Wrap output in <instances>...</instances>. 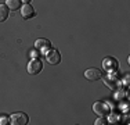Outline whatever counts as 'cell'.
<instances>
[{
  "mask_svg": "<svg viewBox=\"0 0 130 125\" xmlns=\"http://www.w3.org/2000/svg\"><path fill=\"white\" fill-rule=\"evenodd\" d=\"M93 111H94L98 117H107L111 112L109 104H107V103H104V102H95L94 104H93Z\"/></svg>",
  "mask_w": 130,
  "mask_h": 125,
  "instance_id": "obj_1",
  "label": "cell"
},
{
  "mask_svg": "<svg viewBox=\"0 0 130 125\" xmlns=\"http://www.w3.org/2000/svg\"><path fill=\"white\" fill-rule=\"evenodd\" d=\"M101 79L104 81L105 86H108L109 89H118V88H119V85H120L119 78H118L116 75H113V72H111V74L105 75V77L101 78Z\"/></svg>",
  "mask_w": 130,
  "mask_h": 125,
  "instance_id": "obj_2",
  "label": "cell"
},
{
  "mask_svg": "<svg viewBox=\"0 0 130 125\" xmlns=\"http://www.w3.org/2000/svg\"><path fill=\"white\" fill-rule=\"evenodd\" d=\"M118 67H119V64H118V60L113 57H107L103 60V68L104 71H107L108 74L111 72H115L118 70Z\"/></svg>",
  "mask_w": 130,
  "mask_h": 125,
  "instance_id": "obj_3",
  "label": "cell"
},
{
  "mask_svg": "<svg viewBox=\"0 0 130 125\" xmlns=\"http://www.w3.org/2000/svg\"><path fill=\"white\" fill-rule=\"evenodd\" d=\"M29 121V117L25 112H15L10 117V124L11 125H26Z\"/></svg>",
  "mask_w": 130,
  "mask_h": 125,
  "instance_id": "obj_4",
  "label": "cell"
},
{
  "mask_svg": "<svg viewBox=\"0 0 130 125\" xmlns=\"http://www.w3.org/2000/svg\"><path fill=\"white\" fill-rule=\"evenodd\" d=\"M46 60L48 64L51 65H57L61 61V54L57 49H50L48 52H46Z\"/></svg>",
  "mask_w": 130,
  "mask_h": 125,
  "instance_id": "obj_5",
  "label": "cell"
},
{
  "mask_svg": "<svg viewBox=\"0 0 130 125\" xmlns=\"http://www.w3.org/2000/svg\"><path fill=\"white\" fill-rule=\"evenodd\" d=\"M43 70V62L39 58H32L28 64V72L30 75H38Z\"/></svg>",
  "mask_w": 130,
  "mask_h": 125,
  "instance_id": "obj_6",
  "label": "cell"
},
{
  "mask_svg": "<svg viewBox=\"0 0 130 125\" xmlns=\"http://www.w3.org/2000/svg\"><path fill=\"white\" fill-rule=\"evenodd\" d=\"M85 78L87 81H98L103 78V71L100 70V68H89V70L85 71Z\"/></svg>",
  "mask_w": 130,
  "mask_h": 125,
  "instance_id": "obj_7",
  "label": "cell"
},
{
  "mask_svg": "<svg viewBox=\"0 0 130 125\" xmlns=\"http://www.w3.org/2000/svg\"><path fill=\"white\" fill-rule=\"evenodd\" d=\"M35 49L40 53H46L51 49V43L47 39H38L35 42Z\"/></svg>",
  "mask_w": 130,
  "mask_h": 125,
  "instance_id": "obj_8",
  "label": "cell"
},
{
  "mask_svg": "<svg viewBox=\"0 0 130 125\" xmlns=\"http://www.w3.org/2000/svg\"><path fill=\"white\" fill-rule=\"evenodd\" d=\"M35 8L32 7L30 4H26L25 6H22V8H21V15H22V18L24 20H30V18H33L35 17Z\"/></svg>",
  "mask_w": 130,
  "mask_h": 125,
  "instance_id": "obj_9",
  "label": "cell"
},
{
  "mask_svg": "<svg viewBox=\"0 0 130 125\" xmlns=\"http://www.w3.org/2000/svg\"><path fill=\"white\" fill-rule=\"evenodd\" d=\"M8 14H10V8L6 4H0V22H4L8 18Z\"/></svg>",
  "mask_w": 130,
  "mask_h": 125,
  "instance_id": "obj_10",
  "label": "cell"
},
{
  "mask_svg": "<svg viewBox=\"0 0 130 125\" xmlns=\"http://www.w3.org/2000/svg\"><path fill=\"white\" fill-rule=\"evenodd\" d=\"M6 6H7L11 11L20 10L21 8V0H6Z\"/></svg>",
  "mask_w": 130,
  "mask_h": 125,
  "instance_id": "obj_11",
  "label": "cell"
},
{
  "mask_svg": "<svg viewBox=\"0 0 130 125\" xmlns=\"http://www.w3.org/2000/svg\"><path fill=\"white\" fill-rule=\"evenodd\" d=\"M108 121H109L111 124H116L120 121V115L119 114H115V112H111L109 117H108Z\"/></svg>",
  "mask_w": 130,
  "mask_h": 125,
  "instance_id": "obj_12",
  "label": "cell"
},
{
  "mask_svg": "<svg viewBox=\"0 0 130 125\" xmlns=\"http://www.w3.org/2000/svg\"><path fill=\"white\" fill-rule=\"evenodd\" d=\"M113 97H115V100H119V102H120V100H122L123 97H126V93H125V92H122V90H118Z\"/></svg>",
  "mask_w": 130,
  "mask_h": 125,
  "instance_id": "obj_13",
  "label": "cell"
},
{
  "mask_svg": "<svg viewBox=\"0 0 130 125\" xmlns=\"http://www.w3.org/2000/svg\"><path fill=\"white\" fill-rule=\"evenodd\" d=\"M7 124H10V118L8 117H0V125H7Z\"/></svg>",
  "mask_w": 130,
  "mask_h": 125,
  "instance_id": "obj_14",
  "label": "cell"
},
{
  "mask_svg": "<svg viewBox=\"0 0 130 125\" xmlns=\"http://www.w3.org/2000/svg\"><path fill=\"white\" fill-rule=\"evenodd\" d=\"M94 124L95 125H105V124H108V122H107V120H105L104 117H98V120L95 121Z\"/></svg>",
  "mask_w": 130,
  "mask_h": 125,
  "instance_id": "obj_15",
  "label": "cell"
},
{
  "mask_svg": "<svg viewBox=\"0 0 130 125\" xmlns=\"http://www.w3.org/2000/svg\"><path fill=\"white\" fill-rule=\"evenodd\" d=\"M30 57H32V58H38V53H36V52H30Z\"/></svg>",
  "mask_w": 130,
  "mask_h": 125,
  "instance_id": "obj_16",
  "label": "cell"
},
{
  "mask_svg": "<svg viewBox=\"0 0 130 125\" xmlns=\"http://www.w3.org/2000/svg\"><path fill=\"white\" fill-rule=\"evenodd\" d=\"M21 2H24V3H29L30 0H21Z\"/></svg>",
  "mask_w": 130,
  "mask_h": 125,
  "instance_id": "obj_17",
  "label": "cell"
}]
</instances>
